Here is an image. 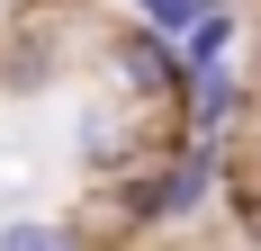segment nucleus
Returning <instances> with one entry per match:
<instances>
[{"label": "nucleus", "mask_w": 261, "mask_h": 251, "mask_svg": "<svg viewBox=\"0 0 261 251\" xmlns=\"http://www.w3.org/2000/svg\"><path fill=\"white\" fill-rule=\"evenodd\" d=\"M225 189V144L207 135H171L162 152H144L135 171H117V225L126 233H171Z\"/></svg>", "instance_id": "obj_1"}, {"label": "nucleus", "mask_w": 261, "mask_h": 251, "mask_svg": "<svg viewBox=\"0 0 261 251\" xmlns=\"http://www.w3.org/2000/svg\"><path fill=\"white\" fill-rule=\"evenodd\" d=\"M108 72H117V90L126 99H144V108H180V90H189V63H180V36H162V27H144L135 18L126 36H108Z\"/></svg>", "instance_id": "obj_2"}, {"label": "nucleus", "mask_w": 261, "mask_h": 251, "mask_svg": "<svg viewBox=\"0 0 261 251\" xmlns=\"http://www.w3.org/2000/svg\"><path fill=\"white\" fill-rule=\"evenodd\" d=\"M243 108H252L243 72H234V63H207V72H189L171 125H180V135H207V144H234V117H243Z\"/></svg>", "instance_id": "obj_3"}, {"label": "nucleus", "mask_w": 261, "mask_h": 251, "mask_svg": "<svg viewBox=\"0 0 261 251\" xmlns=\"http://www.w3.org/2000/svg\"><path fill=\"white\" fill-rule=\"evenodd\" d=\"M81 162H90V171H108V179L144 162V135H135L126 108H90V117H81Z\"/></svg>", "instance_id": "obj_4"}, {"label": "nucleus", "mask_w": 261, "mask_h": 251, "mask_svg": "<svg viewBox=\"0 0 261 251\" xmlns=\"http://www.w3.org/2000/svg\"><path fill=\"white\" fill-rule=\"evenodd\" d=\"M234 45H243V9H207V18L180 36V63L207 72V63H234Z\"/></svg>", "instance_id": "obj_5"}, {"label": "nucleus", "mask_w": 261, "mask_h": 251, "mask_svg": "<svg viewBox=\"0 0 261 251\" xmlns=\"http://www.w3.org/2000/svg\"><path fill=\"white\" fill-rule=\"evenodd\" d=\"M81 242V225H54V215H0V251H63Z\"/></svg>", "instance_id": "obj_6"}, {"label": "nucleus", "mask_w": 261, "mask_h": 251, "mask_svg": "<svg viewBox=\"0 0 261 251\" xmlns=\"http://www.w3.org/2000/svg\"><path fill=\"white\" fill-rule=\"evenodd\" d=\"M135 18L162 27V36H189V27L207 18V0H135Z\"/></svg>", "instance_id": "obj_7"}, {"label": "nucleus", "mask_w": 261, "mask_h": 251, "mask_svg": "<svg viewBox=\"0 0 261 251\" xmlns=\"http://www.w3.org/2000/svg\"><path fill=\"white\" fill-rule=\"evenodd\" d=\"M0 9H9V0H0Z\"/></svg>", "instance_id": "obj_8"}]
</instances>
